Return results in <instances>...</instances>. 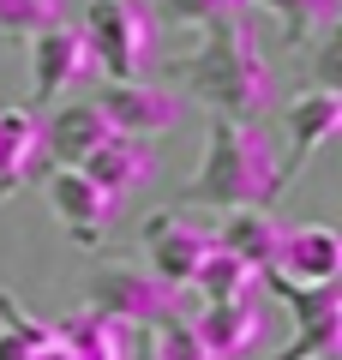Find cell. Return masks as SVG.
Instances as JSON below:
<instances>
[{
	"mask_svg": "<svg viewBox=\"0 0 342 360\" xmlns=\"http://www.w3.org/2000/svg\"><path fill=\"white\" fill-rule=\"evenodd\" d=\"M265 283L282 295V307L294 312V342L270 360H312V354H330L342 348V283H289L277 270H265Z\"/></svg>",
	"mask_w": 342,
	"mask_h": 360,
	"instance_id": "obj_5",
	"label": "cell"
},
{
	"mask_svg": "<svg viewBox=\"0 0 342 360\" xmlns=\"http://www.w3.org/2000/svg\"><path fill=\"white\" fill-rule=\"evenodd\" d=\"M246 13V0H156V18L163 25H222V18H241Z\"/></svg>",
	"mask_w": 342,
	"mask_h": 360,
	"instance_id": "obj_21",
	"label": "cell"
},
{
	"mask_svg": "<svg viewBox=\"0 0 342 360\" xmlns=\"http://www.w3.org/2000/svg\"><path fill=\"white\" fill-rule=\"evenodd\" d=\"M54 336H61L66 360H120L127 354V324H114L96 307H78L66 319H54Z\"/></svg>",
	"mask_w": 342,
	"mask_h": 360,
	"instance_id": "obj_17",
	"label": "cell"
},
{
	"mask_svg": "<svg viewBox=\"0 0 342 360\" xmlns=\"http://www.w3.org/2000/svg\"><path fill=\"white\" fill-rule=\"evenodd\" d=\"M0 360H66L54 324L30 319L25 300L6 295V288H0Z\"/></svg>",
	"mask_w": 342,
	"mask_h": 360,
	"instance_id": "obj_18",
	"label": "cell"
},
{
	"mask_svg": "<svg viewBox=\"0 0 342 360\" xmlns=\"http://www.w3.org/2000/svg\"><path fill=\"white\" fill-rule=\"evenodd\" d=\"M90 307L114 324H168L180 319V288L144 264H102L90 276Z\"/></svg>",
	"mask_w": 342,
	"mask_h": 360,
	"instance_id": "obj_4",
	"label": "cell"
},
{
	"mask_svg": "<svg viewBox=\"0 0 342 360\" xmlns=\"http://www.w3.org/2000/svg\"><path fill=\"white\" fill-rule=\"evenodd\" d=\"M61 25V0H0V37H37Z\"/></svg>",
	"mask_w": 342,
	"mask_h": 360,
	"instance_id": "obj_22",
	"label": "cell"
},
{
	"mask_svg": "<svg viewBox=\"0 0 342 360\" xmlns=\"http://www.w3.org/2000/svg\"><path fill=\"white\" fill-rule=\"evenodd\" d=\"M139 246H144V258H151L144 270H156L163 283L180 288V283H192V270L210 258L216 234H210V222L186 217V210H156V217H144Z\"/></svg>",
	"mask_w": 342,
	"mask_h": 360,
	"instance_id": "obj_7",
	"label": "cell"
},
{
	"mask_svg": "<svg viewBox=\"0 0 342 360\" xmlns=\"http://www.w3.org/2000/svg\"><path fill=\"white\" fill-rule=\"evenodd\" d=\"M102 139H114V120L102 115L96 103H66L61 115L42 127V150H49L61 168H78Z\"/></svg>",
	"mask_w": 342,
	"mask_h": 360,
	"instance_id": "obj_14",
	"label": "cell"
},
{
	"mask_svg": "<svg viewBox=\"0 0 342 360\" xmlns=\"http://www.w3.org/2000/svg\"><path fill=\"white\" fill-rule=\"evenodd\" d=\"M78 30L90 37L96 66L114 78V84L151 78V66H156V37H163V18H156L151 0H90Z\"/></svg>",
	"mask_w": 342,
	"mask_h": 360,
	"instance_id": "obj_3",
	"label": "cell"
},
{
	"mask_svg": "<svg viewBox=\"0 0 342 360\" xmlns=\"http://www.w3.org/2000/svg\"><path fill=\"white\" fill-rule=\"evenodd\" d=\"M318 37H324V49H318V60H312V84L336 90V84H342V30H336V25H324Z\"/></svg>",
	"mask_w": 342,
	"mask_h": 360,
	"instance_id": "obj_24",
	"label": "cell"
},
{
	"mask_svg": "<svg viewBox=\"0 0 342 360\" xmlns=\"http://www.w3.org/2000/svg\"><path fill=\"white\" fill-rule=\"evenodd\" d=\"M96 108L114 120V132H132V139H156L180 120V90L175 84H151V78H132V84H108L96 96Z\"/></svg>",
	"mask_w": 342,
	"mask_h": 360,
	"instance_id": "obj_10",
	"label": "cell"
},
{
	"mask_svg": "<svg viewBox=\"0 0 342 360\" xmlns=\"http://www.w3.org/2000/svg\"><path fill=\"white\" fill-rule=\"evenodd\" d=\"M151 342H156V354L163 360H216L210 348L192 336V324H180V319H168V324H151Z\"/></svg>",
	"mask_w": 342,
	"mask_h": 360,
	"instance_id": "obj_23",
	"label": "cell"
},
{
	"mask_svg": "<svg viewBox=\"0 0 342 360\" xmlns=\"http://www.w3.org/2000/svg\"><path fill=\"white\" fill-rule=\"evenodd\" d=\"M246 6H270V13L282 18V37L289 42H312L324 25H336L342 0H246Z\"/></svg>",
	"mask_w": 342,
	"mask_h": 360,
	"instance_id": "obj_20",
	"label": "cell"
},
{
	"mask_svg": "<svg viewBox=\"0 0 342 360\" xmlns=\"http://www.w3.org/2000/svg\"><path fill=\"white\" fill-rule=\"evenodd\" d=\"M282 198V174L265 132L253 120L210 115L204 127V162L180 186V205H216V210H270Z\"/></svg>",
	"mask_w": 342,
	"mask_h": 360,
	"instance_id": "obj_1",
	"label": "cell"
},
{
	"mask_svg": "<svg viewBox=\"0 0 342 360\" xmlns=\"http://www.w3.org/2000/svg\"><path fill=\"white\" fill-rule=\"evenodd\" d=\"M336 270H342L336 229H324V222L289 229V240H282V252H277V276H289V283H330Z\"/></svg>",
	"mask_w": 342,
	"mask_h": 360,
	"instance_id": "obj_16",
	"label": "cell"
},
{
	"mask_svg": "<svg viewBox=\"0 0 342 360\" xmlns=\"http://www.w3.org/2000/svg\"><path fill=\"white\" fill-rule=\"evenodd\" d=\"M90 78H102V66H96V49H90V37L78 25L61 18V25L30 37V108L54 103L61 90L90 84Z\"/></svg>",
	"mask_w": 342,
	"mask_h": 360,
	"instance_id": "obj_6",
	"label": "cell"
},
{
	"mask_svg": "<svg viewBox=\"0 0 342 360\" xmlns=\"http://www.w3.org/2000/svg\"><path fill=\"white\" fill-rule=\"evenodd\" d=\"M192 336H198L216 360H246L258 342H265V307H258V295H246V300H204V312L192 319Z\"/></svg>",
	"mask_w": 342,
	"mask_h": 360,
	"instance_id": "obj_11",
	"label": "cell"
},
{
	"mask_svg": "<svg viewBox=\"0 0 342 360\" xmlns=\"http://www.w3.org/2000/svg\"><path fill=\"white\" fill-rule=\"evenodd\" d=\"M49 205L78 246H102L108 229L120 222V198L108 186H96L84 168H49Z\"/></svg>",
	"mask_w": 342,
	"mask_h": 360,
	"instance_id": "obj_8",
	"label": "cell"
},
{
	"mask_svg": "<svg viewBox=\"0 0 342 360\" xmlns=\"http://www.w3.org/2000/svg\"><path fill=\"white\" fill-rule=\"evenodd\" d=\"M210 234H216L222 252L246 258V264L265 276V270H277V252H282V240H289V222H277L270 210H228Z\"/></svg>",
	"mask_w": 342,
	"mask_h": 360,
	"instance_id": "obj_13",
	"label": "cell"
},
{
	"mask_svg": "<svg viewBox=\"0 0 342 360\" xmlns=\"http://www.w3.org/2000/svg\"><path fill=\"white\" fill-rule=\"evenodd\" d=\"M42 168V120L37 108H0V198H13Z\"/></svg>",
	"mask_w": 342,
	"mask_h": 360,
	"instance_id": "obj_15",
	"label": "cell"
},
{
	"mask_svg": "<svg viewBox=\"0 0 342 360\" xmlns=\"http://www.w3.org/2000/svg\"><path fill=\"white\" fill-rule=\"evenodd\" d=\"M312 360H342V348H330V354H312Z\"/></svg>",
	"mask_w": 342,
	"mask_h": 360,
	"instance_id": "obj_26",
	"label": "cell"
},
{
	"mask_svg": "<svg viewBox=\"0 0 342 360\" xmlns=\"http://www.w3.org/2000/svg\"><path fill=\"white\" fill-rule=\"evenodd\" d=\"M120 360H163V354H156V342H151V336H144V342H139V348H127V354H120Z\"/></svg>",
	"mask_w": 342,
	"mask_h": 360,
	"instance_id": "obj_25",
	"label": "cell"
},
{
	"mask_svg": "<svg viewBox=\"0 0 342 360\" xmlns=\"http://www.w3.org/2000/svg\"><path fill=\"white\" fill-rule=\"evenodd\" d=\"M258 283H265V276H258L246 258L222 252V246H210V258L192 270V288H198L204 300H246V295H258Z\"/></svg>",
	"mask_w": 342,
	"mask_h": 360,
	"instance_id": "obj_19",
	"label": "cell"
},
{
	"mask_svg": "<svg viewBox=\"0 0 342 360\" xmlns=\"http://www.w3.org/2000/svg\"><path fill=\"white\" fill-rule=\"evenodd\" d=\"M175 78L210 115H228V120H258L270 103V66H265V49H258V30L246 13L210 25V37L186 60H175Z\"/></svg>",
	"mask_w": 342,
	"mask_h": 360,
	"instance_id": "obj_2",
	"label": "cell"
},
{
	"mask_svg": "<svg viewBox=\"0 0 342 360\" xmlns=\"http://www.w3.org/2000/svg\"><path fill=\"white\" fill-rule=\"evenodd\" d=\"M78 168H84L96 186H108L114 198H127L132 186L156 180V144L151 139H132V132H114V139H102Z\"/></svg>",
	"mask_w": 342,
	"mask_h": 360,
	"instance_id": "obj_12",
	"label": "cell"
},
{
	"mask_svg": "<svg viewBox=\"0 0 342 360\" xmlns=\"http://www.w3.org/2000/svg\"><path fill=\"white\" fill-rule=\"evenodd\" d=\"M282 127H289V156L277 162V174H282V186H289V180L300 174L330 139H336V127H342V90H324V84L300 90V96L289 103V120H282Z\"/></svg>",
	"mask_w": 342,
	"mask_h": 360,
	"instance_id": "obj_9",
	"label": "cell"
}]
</instances>
